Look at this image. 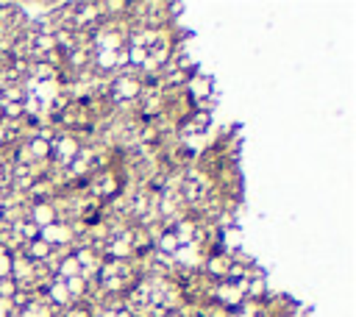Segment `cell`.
Masks as SVG:
<instances>
[{
    "mask_svg": "<svg viewBox=\"0 0 356 317\" xmlns=\"http://www.w3.org/2000/svg\"><path fill=\"white\" fill-rule=\"evenodd\" d=\"M78 153H81V145L73 134H62L59 139H51V156L56 158L59 167H70Z\"/></svg>",
    "mask_w": 356,
    "mask_h": 317,
    "instance_id": "6da1fadb",
    "label": "cell"
},
{
    "mask_svg": "<svg viewBox=\"0 0 356 317\" xmlns=\"http://www.w3.org/2000/svg\"><path fill=\"white\" fill-rule=\"evenodd\" d=\"M139 89H142V84H139L136 78L120 75V78H114V81H112L109 95H112V100H114V103H131V100L139 95Z\"/></svg>",
    "mask_w": 356,
    "mask_h": 317,
    "instance_id": "7a4b0ae2",
    "label": "cell"
},
{
    "mask_svg": "<svg viewBox=\"0 0 356 317\" xmlns=\"http://www.w3.org/2000/svg\"><path fill=\"white\" fill-rule=\"evenodd\" d=\"M42 242H48L51 248H62V245H67L70 239H73V226L70 223H64V220H56L53 226H48V228H39V234H37Z\"/></svg>",
    "mask_w": 356,
    "mask_h": 317,
    "instance_id": "3957f363",
    "label": "cell"
}]
</instances>
